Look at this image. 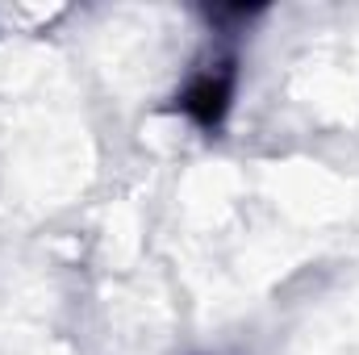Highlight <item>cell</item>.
I'll list each match as a JSON object with an SVG mask.
<instances>
[{"label": "cell", "mask_w": 359, "mask_h": 355, "mask_svg": "<svg viewBox=\"0 0 359 355\" xmlns=\"http://www.w3.org/2000/svg\"><path fill=\"white\" fill-rule=\"evenodd\" d=\"M234 59H222V63H209L205 72H196L188 80V88L176 96V109L188 113L201 130H217L230 113V100H234Z\"/></svg>", "instance_id": "cell-1"}]
</instances>
